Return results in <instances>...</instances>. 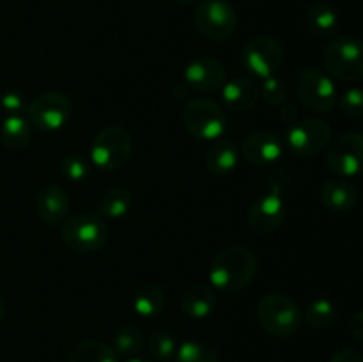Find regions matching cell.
Wrapping results in <instances>:
<instances>
[{"label": "cell", "mask_w": 363, "mask_h": 362, "mask_svg": "<svg viewBox=\"0 0 363 362\" xmlns=\"http://www.w3.org/2000/svg\"><path fill=\"white\" fill-rule=\"evenodd\" d=\"M257 273V258L243 245H230L222 248L213 258L208 275L213 290L223 295L241 291L254 280Z\"/></svg>", "instance_id": "1"}, {"label": "cell", "mask_w": 363, "mask_h": 362, "mask_svg": "<svg viewBox=\"0 0 363 362\" xmlns=\"http://www.w3.org/2000/svg\"><path fill=\"white\" fill-rule=\"evenodd\" d=\"M291 176L282 167L268 172V190L255 199L248 209V226L259 234H269L282 226L286 219V197Z\"/></svg>", "instance_id": "2"}, {"label": "cell", "mask_w": 363, "mask_h": 362, "mask_svg": "<svg viewBox=\"0 0 363 362\" xmlns=\"http://www.w3.org/2000/svg\"><path fill=\"white\" fill-rule=\"evenodd\" d=\"M259 325L273 337H291L300 330L303 314L296 302L282 293H269L257 304Z\"/></svg>", "instance_id": "3"}, {"label": "cell", "mask_w": 363, "mask_h": 362, "mask_svg": "<svg viewBox=\"0 0 363 362\" xmlns=\"http://www.w3.org/2000/svg\"><path fill=\"white\" fill-rule=\"evenodd\" d=\"M325 70L342 82L363 78V41L353 35H342L326 45L323 52Z\"/></svg>", "instance_id": "4"}, {"label": "cell", "mask_w": 363, "mask_h": 362, "mask_svg": "<svg viewBox=\"0 0 363 362\" xmlns=\"http://www.w3.org/2000/svg\"><path fill=\"white\" fill-rule=\"evenodd\" d=\"M183 124L188 133L201 141H218L227 130L222 106L209 98H195L183 109Z\"/></svg>", "instance_id": "5"}, {"label": "cell", "mask_w": 363, "mask_h": 362, "mask_svg": "<svg viewBox=\"0 0 363 362\" xmlns=\"http://www.w3.org/2000/svg\"><path fill=\"white\" fill-rule=\"evenodd\" d=\"M133 138L123 126H106L91 144V162L101 170H117L130 160Z\"/></svg>", "instance_id": "6"}, {"label": "cell", "mask_w": 363, "mask_h": 362, "mask_svg": "<svg viewBox=\"0 0 363 362\" xmlns=\"http://www.w3.org/2000/svg\"><path fill=\"white\" fill-rule=\"evenodd\" d=\"M62 240L74 252H96L108 241V226L101 216L84 213L74 215L62 224Z\"/></svg>", "instance_id": "7"}, {"label": "cell", "mask_w": 363, "mask_h": 362, "mask_svg": "<svg viewBox=\"0 0 363 362\" xmlns=\"http://www.w3.org/2000/svg\"><path fill=\"white\" fill-rule=\"evenodd\" d=\"M296 94L301 105L315 114L332 112L337 105V87L318 67H305L296 77Z\"/></svg>", "instance_id": "8"}, {"label": "cell", "mask_w": 363, "mask_h": 362, "mask_svg": "<svg viewBox=\"0 0 363 362\" xmlns=\"http://www.w3.org/2000/svg\"><path fill=\"white\" fill-rule=\"evenodd\" d=\"M197 31L211 41H227L238 28V13L227 0H204L194 14Z\"/></svg>", "instance_id": "9"}, {"label": "cell", "mask_w": 363, "mask_h": 362, "mask_svg": "<svg viewBox=\"0 0 363 362\" xmlns=\"http://www.w3.org/2000/svg\"><path fill=\"white\" fill-rule=\"evenodd\" d=\"M71 110V99L64 92L46 91L28 103L27 119L39 131H57L69 121Z\"/></svg>", "instance_id": "10"}, {"label": "cell", "mask_w": 363, "mask_h": 362, "mask_svg": "<svg viewBox=\"0 0 363 362\" xmlns=\"http://www.w3.org/2000/svg\"><path fill=\"white\" fill-rule=\"evenodd\" d=\"M332 141V126L325 119H303L291 124L287 130L286 142L289 151L300 158L315 156L328 148Z\"/></svg>", "instance_id": "11"}, {"label": "cell", "mask_w": 363, "mask_h": 362, "mask_svg": "<svg viewBox=\"0 0 363 362\" xmlns=\"http://www.w3.org/2000/svg\"><path fill=\"white\" fill-rule=\"evenodd\" d=\"M243 64L254 77H275L284 64V48L272 35H257L243 48Z\"/></svg>", "instance_id": "12"}, {"label": "cell", "mask_w": 363, "mask_h": 362, "mask_svg": "<svg viewBox=\"0 0 363 362\" xmlns=\"http://www.w3.org/2000/svg\"><path fill=\"white\" fill-rule=\"evenodd\" d=\"M326 163L330 170L340 177L363 174V135L344 133L330 141Z\"/></svg>", "instance_id": "13"}, {"label": "cell", "mask_w": 363, "mask_h": 362, "mask_svg": "<svg viewBox=\"0 0 363 362\" xmlns=\"http://www.w3.org/2000/svg\"><path fill=\"white\" fill-rule=\"evenodd\" d=\"M241 153L255 167H272L282 158L284 144L273 131H254L241 144Z\"/></svg>", "instance_id": "14"}, {"label": "cell", "mask_w": 363, "mask_h": 362, "mask_svg": "<svg viewBox=\"0 0 363 362\" xmlns=\"http://www.w3.org/2000/svg\"><path fill=\"white\" fill-rule=\"evenodd\" d=\"M184 80L199 92H215L225 84V67L215 57H197L184 70Z\"/></svg>", "instance_id": "15"}, {"label": "cell", "mask_w": 363, "mask_h": 362, "mask_svg": "<svg viewBox=\"0 0 363 362\" xmlns=\"http://www.w3.org/2000/svg\"><path fill=\"white\" fill-rule=\"evenodd\" d=\"M261 98V87L254 78L238 77L225 82L222 87L223 106L230 112H248Z\"/></svg>", "instance_id": "16"}, {"label": "cell", "mask_w": 363, "mask_h": 362, "mask_svg": "<svg viewBox=\"0 0 363 362\" xmlns=\"http://www.w3.org/2000/svg\"><path fill=\"white\" fill-rule=\"evenodd\" d=\"M71 201L67 197V192L59 185H46L35 195V212L43 222L60 224L69 213Z\"/></svg>", "instance_id": "17"}, {"label": "cell", "mask_w": 363, "mask_h": 362, "mask_svg": "<svg viewBox=\"0 0 363 362\" xmlns=\"http://www.w3.org/2000/svg\"><path fill=\"white\" fill-rule=\"evenodd\" d=\"M321 202L326 209L335 213L351 212L358 202V190L346 177L328 180L321 187Z\"/></svg>", "instance_id": "18"}, {"label": "cell", "mask_w": 363, "mask_h": 362, "mask_svg": "<svg viewBox=\"0 0 363 362\" xmlns=\"http://www.w3.org/2000/svg\"><path fill=\"white\" fill-rule=\"evenodd\" d=\"M218 304V297L213 287L204 286V284H195L188 287L181 297V311L194 319H204L211 314Z\"/></svg>", "instance_id": "19"}, {"label": "cell", "mask_w": 363, "mask_h": 362, "mask_svg": "<svg viewBox=\"0 0 363 362\" xmlns=\"http://www.w3.org/2000/svg\"><path fill=\"white\" fill-rule=\"evenodd\" d=\"M240 163V149L229 138H218L206 153V167L216 176H227Z\"/></svg>", "instance_id": "20"}, {"label": "cell", "mask_w": 363, "mask_h": 362, "mask_svg": "<svg viewBox=\"0 0 363 362\" xmlns=\"http://www.w3.org/2000/svg\"><path fill=\"white\" fill-rule=\"evenodd\" d=\"M131 206H133V192L124 187V185H117V187H112L99 197L94 209L96 215L101 216L103 220H117L128 215Z\"/></svg>", "instance_id": "21"}, {"label": "cell", "mask_w": 363, "mask_h": 362, "mask_svg": "<svg viewBox=\"0 0 363 362\" xmlns=\"http://www.w3.org/2000/svg\"><path fill=\"white\" fill-rule=\"evenodd\" d=\"M30 123L23 116H7L0 126V142L9 151H23L30 144Z\"/></svg>", "instance_id": "22"}, {"label": "cell", "mask_w": 363, "mask_h": 362, "mask_svg": "<svg viewBox=\"0 0 363 362\" xmlns=\"http://www.w3.org/2000/svg\"><path fill=\"white\" fill-rule=\"evenodd\" d=\"M307 27L318 38H330L339 27V14L335 7L326 2H315L307 11Z\"/></svg>", "instance_id": "23"}, {"label": "cell", "mask_w": 363, "mask_h": 362, "mask_svg": "<svg viewBox=\"0 0 363 362\" xmlns=\"http://www.w3.org/2000/svg\"><path fill=\"white\" fill-rule=\"evenodd\" d=\"M67 362H119L116 351L96 339H84L67 353Z\"/></svg>", "instance_id": "24"}, {"label": "cell", "mask_w": 363, "mask_h": 362, "mask_svg": "<svg viewBox=\"0 0 363 362\" xmlns=\"http://www.w3.org/2000/svg\"><path fill=\"white\" fill-rule=\"evenodd\" d=\"M165 307V295L158 286H142L133 297V311L142 318H156Z\"/></svg>", "instance_id": "25"}, {"label": "cell", "mask_w": 363, "mask_h": 362, "mask_svg": "<svg viewBox=\"0 0 363 362\" xmlns=\"http://www.w3.org/2000/svg\"><path fill=\"white\" fill-rule=\"evenodd\" d=\"M312 329H330L337 322V307L328 298H315L301 312Z\"/></svg>", "instance_id": "26"}, {"label": "cell", "mask_w": 363, "mask_h": 362, "mask_svg": "<svg viewBox=\"0 0 363 362\" xmlns=\"http://www.w3.org/2000/svg\"><path fill=\"white\" fill-rule=\"evenodd\" d=\"M144 348V334L138 327L126 325L113 336V348L117 357L131 358L137 357Z\"/></svg>", "instance_id": "27"}, {"label": "cell", "mask_w": 363, "mask_h": 362, "mask_svg": "<svg viewBox=\"0 0 363 362\" xmlns=\"http://www.w3.org/2000/svg\"><path fill=\"white\" fill-rule=\"evenodd\" d=\"M174 362H218V351L202 341L188 339L177 346Z\"/></svg>", "instance_id": "28"}, {"label": "cell", "mask_w": 363, "mask_h": 362, "mask_svg": "<svg viewBox=\"0 0 363 362\" xmlns=\"http://www.w3.org/2000/svg\"><path fill=\"white\" fill-rule=\"evenodd\" d=\"M149 353L158 362H174L177 351V343L170 332L163 329H155L147 337Z\"/></svg>", "instance_id": "29"}, {"label": "cell", "mask_w": 363, "mask_h": 362, "mask_svg": "<svg viewBox=\"0 0 363 362\" xmlns=\"http://www.w3.org/2000/svg\"><path fill=\"white\" fill-rule=\"evenodd\" d=\"M60 172L73 183H82L91 174V162L84 155H69L60 163Z\"/></svg>", "instance_id": "30"}, {"label": "cell", "mask_w": 363, "mask_h": 362, "mask_svg": "<svg viewBox=\"0 0 363 362\" xmlns=\"http://www.w3.org/2000/svg\"><path fill=\"white\" fill-rule=\"evenodd\" d=\"M261 96L268 105L280 106L287 99V84L279 77H269L262 82Z\"/></svg>", "instance_id": "31"}, {"label": "cell", "mask_w": 363, "mask_h": 362, "mask_svg": "<svg viewBox=\"0 0 363 362\" xmlns=\"http://www.w3.org/2000/svg\"><path fill=\"white\" fill-rule=\"evenodd\" d=\"M340 110L351 119H363V89L351 87L340 96Z\"/></svg>", "instance_id": "32"}, {"label": "cell", "mask_w": 363, "mask_h": 362, "mask_svg": "<svg viewBox=\"0 0 363 362\" xmlns=\"http://www.w3.org/2000/svg\"><path fill=\"white\" fill-rule=\"evenodd\" d=\"M0 106H2V110H6L7 116H21L23 112H27L28 103L21 92L11 91L2 94V98H0Z\"/></svg>", "instance_id": "33"}, {"label": "cell", "mask_w": 363, "mask_h": 362, "mask_svg": "<svg viewBox=\"0 0 363 362\" xmlns=\"http://www.w3.org/2000/svg\"><path fill=\"white\" fill-rule=\"evenodd\" d=\"M330 362H363V355L353 348H344L339 353L333 355Z\"/></svg>", "instance_id": "34"}, {"label": "cell", "mask_w": 363, "mask_h": 362, "mask_svg": "<svg viewBox=\"0 0 363 362\" xmlns=\"http://www.w3.org/2000/svg\"><path fill=\"white\" fill-rule=\"evenodd\" d=\"M298 106L296 105H293V103H287V102H284L282 105H280V110H279V116H280V119L284 121V123H287V124H293L294 121L298 119Z\"/></svg>", "instance_id": "35"}, {"label": "cell", "mask_w": 363, "mask_h": 362, "mask_svg": "<svg viewBox=\"0 0 363 362\" xmlns=\"http://www.w3.org/2000/svg\"><path fill=\"white\" fill-rule=\"evenodd\" d=\"M350 330L351 334H353L354 339L363 343V309H360V311L353 314V318H351V323H350Z\"/></svg>", "instance_id": "36"}, {"label": "cell", "mask_w": 363, "mask_h": 362, "mask_svg": "<svg viewBox=\"0 0 363 362\" xmlns=\"http://www.w3.org/2000/svg\"><path fill=\"white\" fill-rule=\"evenodd\" d=\"M6 312H7V304L6 300H4L2 295H0V323H2L4 318H6Z\"/></svg>", "instance_id": "37"}, {"label": "cell", "mask_w": 363, "mask_h": 362, "mask_svg": "<svg viewBox=\"0 0 363 362\" xmlns=\"http://www.w3.org/2000/svg\"><path fill=\"white\" fill-rule=\"evenodd\" d=\"M126 362H152V361H149V358H144V357H131L128 358Z\"/></svg>", "instance_id": "38"}, {"label": "cell", "mask_w": 363, "mask_h": 362, "mask_svg": "<svg viewBox=\"0 0 363 362\" xmlns=\"http://www.w3.org/2000/svg\"><path fill=\"white\" fill-rule=\"evenodd\" d=\"M174 2H179V4H190V2H194V0H174Z\"/></svg>", "instance_id": "39"}]
</instances>
